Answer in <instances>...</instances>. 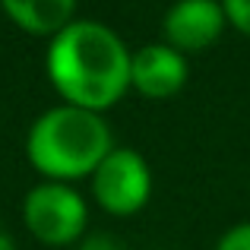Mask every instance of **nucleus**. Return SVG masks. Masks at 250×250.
<instances>
[{"label": "nucleus", "instance_id": "nucleus-2", "mask_svg": "<svg viewBox=\"0 0 250 250\" xmlns=\"http://www.w3.org/2000/svg\"><path fill=\"white\" fill-rule=\"evenodd\" d=\"M111 149L114 146H111V130L104 117L76 104L44 111L32 124L25 140L29 162L54 181L92 174Z\"/></svg>", "mask_w": 250, "mask_h": 250}, {"label": "nucleus", "instance_id": "nucleus-4", "mask_svg": "<svg viewBox=\"0 0 250 250\" xmlns=\"http://www.w3.org/2000/svg\"><path fill=\"white\" fill-rule=\"evenodd\" d=\"M22 219L29 231L44 244H70L85 228V203L70 184L44 181L25 193Z\"/></svg>", "mask_w": 250, "mask_h": 250}, {"label": "nucleus", "instance_id": "nucleus-10", "mask_svg": "<svg viewBox=\"0 0 250 250\" xmlns=\"http://www.w3.org/2000/svg\"><path fill=\"white\" fill-rule=\"evenodd\" d=\"M80 250H127V247L111 241V238H104V234H95V238H85Z\"/></svg>", "mask_w": 250, "mask_h": 250}, {"label": "nucleus", "instance_id": "nucleus-6", "mask_svg": "<svg viewBox=\"0 0 250 250\" xmlns=\"http://www.w3.org/2000/svg\"><path fill=\"white\" fill-rule=\"evenodd\" d=\"M187 57L171 44H143L130 57V85L146 98H168L184 89L187 83Z\"/></svg>", "mask_w": 250, "mask_h": 250}, {"label": "nucleus", "instance_id": "nucleus-3", "mask_svg": "<svg viewBox=\"0 0 250 250\" xmlns=\"http://www.w3.org/2000/svg\"><path fill=\"white\" fill-rule=\"evenodd\" d=\"M92 193L111 215H133L152 193V171L136 149H111L92 171Z\"/></svg>", "mask_w": 250, "mask_h": 250}, {"label": "nucleus", "instance_id": "nucleus-7", "mask_svg": "<svg viewBox=\"0 0 250 250\" xmlns=\"http://www.w3.org/2000/svg\"><path fill=\"white\" fill-rule=\"evenodd\" d=\"M0 6L19 29L54 38L63 25L73 22L70 16H73L76 0H0Z\"/></svg>", "mask_w": 250, "mask_h": 250}, {"label": "nucleus", "instance_id": "nucleus-9", "mask_svg": "<svg viewBox=\"0 0 250 250\" xmlns=\"http://www.w3.org/2000/svg\"><path fill=\"white\" fill-rule=\"evenodd\" d=\"M215 250H250V222L231 225V228H228V231L219 238Z\"/></svg>", "mask_w": 250, "mask_h": 250}, {"label": "nucleus", "instance_id": "nucleus-5", "mask_svg": "<svg viewBox=\"0 0 250 250\" xmlns=\"http://www.w3.org/2000/svg\"><path fill=\"white\" fill-rule=\"evenodd\" d=\"M222 0H177L162 16V35L174 51H203L225 29Z\"/></svg>", "mask_w": 250, "mask_h": 250}, {"label": "nucleus", "instance_id": "nucleus-1", "mask_svg": "<svg viewBox=\"0 0 250 250\" xmlns=\"http://www.w3.org/2000/svg\"><path fill=\"white\" fill-rule=\"evenodd\" d=\"M130 57L114 29L73 19L48 44V76L67 104L102 114L130 89Z\"/></svg>", "mask_w": 250, "mask_h": 250}, {"label": "nucleus", "instance_id": "nucleus-11", "mask_svg": "<svg viewBox=\"0 0 250 250\" xmlns=\"http://www.w3.org/2000/svg\"><path fill=\"white\" fill-rule=\"evenodd\" d=\"M0 250H16V244H13V241L6 238L3 231H0Z\"/></svg>", "mask_w": 250, "mask_h": 250}, {"label": "nucleus", "instance_id": "nucleus-8", "mask_svg": "<svg viewBox=\"0 0 250 250\" xmlns=\"http://www.w3.org/2000/svg\"><path fill=\"white\" fill-rule=\"evenodd\" d=\"M222 10L234 29L250 35V0H222Z\"/></svg>", "mask_w": 250, "mask_h": 250}]
</instances>
